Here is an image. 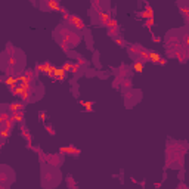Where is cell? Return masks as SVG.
I'll return each instance as SVG.
<instances>
[{
    "label": "cell",
    "mask_w": 189,
    "mask_h": 189,
    "mask_svg": "<svg viewBox=\"0 0 189 189\" xmlns=\"http://www.w3.org/2000/svg\"><path fill=\"white\" fill-rule=\"evenodd\" d=\"M67 19H68V24H71V27H74L75 30H84V22H83V19H80L78 17L69 15Z\"/></svg>",
    "instance_id": "obj_6"
},
{
    "label": "cell",
    "mask_w": 189,
    "mask_h": 189,
    "mask_svg": "<svg viewBox=\"0 0 189 189\" xmlns=\"http://www.w3.org/2000/svg\"><path fill=\"white\" fill-rule=\"evenodd\" d=\"M185 149H186V145H180V143L169 145V149H167V151L174 154V155L167 154V164H169V167H172V169H179V167H182V164H183V163H182L180 160H177V157L183 160Z\"/></svg>",
    "instance_id": "obj_3"
},
{
    "label": "cell",
    "mask_w": 189,
    "mask_h": 189,
    "mask_svg": "<svg viewBox=\"0 0 189 189\" xmlns=\"http://www.w3.org/2000/svg\"><path fill=\"white\" fill-rule=\"evenodd\" d=\"M152 22H154V18H148V21H146V27H152Z\"/></svg>",
    "instance_id": "obj_12"
},
{
    "label": "cell",
    "mask_w": 189,
    "mask_h": 189,
    "mask_svg": "<svg viewBox=\"0 0 189 189\" xmlns=\"http://www.w3.org/2000/svg\"><path fill=\"white\" fill-rule=\"evenodd\" d=\"M152 17H154V14H152V8L148 6V8L145 9V12L142 14V18H152Z\"/></svg>",
    "instance_id": "obj_11"
},
{
    "label": "cell",
    "mask_w": 189,
    "mask_h": 189,
    "mask_svg": "<svg viewBox=\"0 0 189 189\" xmlns=\"http://www.w3.org/2000/svg\"><path fill=\"white\" fill-rule=\"evenodd\" d=\"M129 53H132V56L136 61H142V62L149 61V50H146L142 46H130L129 47Z\"/></svg>",
    "instance_id": "obj_4"
},
{
    "label": "cell",
    "mask_w": 189,
    "mask_h": 189,
    "mask_svg": "<svg viewBox=\"0 0 189 189\" xmlns=\"http://www.w3.org/2000/svg\"><path fill=\"white\" fill-rule=\"evenodd\" d=\"M65 152H69V154H72V155H78V154H80V151H78V149L71 148V146H68V148H62V149H61V154H65Z\"/></svg>",
    "instance_id": "obj_9"
},
{
    "label": "cell",
    "mask_w": 189,
    "mask_h": 189,
    "mask_svg": "<svg viewBox=\"0 0 189 189\" xmlns=\"http://www.w3.org/2000/svg\"><path fill=\"white\" fill-rule=\"evenodd\" d=\"M177 6H179L182 15L185 17V19H186V22H188V25H189V0H179Z\"/></svg>",
    "instance_id": "obj_5"
},
{
    "label": "cell",
    "mask_w": 189,
    "mask_h": 189,
    "mask_svg": "<svg viewBox=\"0 0 189 189\" xmlns=\"http://www.w3.org/2000/svg\"><path fill=\"white\" fill-rule=\"evenodd\" d=\"M53 37L62 46L64 50L75 47L80 43V40H81L80 34L75 31V28L71 27V24H65V22H62V25L56 27V30L53 31Z\"/></svg>",
    "instance_id": "obj_2"
},
{
    "label": "cell",
    "mask_w": 189,
    "mask_h": 189,
    "mask_svg": "<svg viewBox=\"0 0 189 189\" xmlns=\"http://www.w3.org/2000/svg\"><path fill=\"white\" fill-rule=\"evenodd\" d=\"M18 111H25L24 103H12L11 105V112H18Z\"/></svg>",
    "instance_id": "obj_8"
},
{
    "label": "cell",
    "mask_w": 189,
    "mask_h": 189,
    "mask_svg": "<svg viewBox=\"0 0 189 189\" xmlns=\"http://www.w3.org/2000/svg\"><path fill=\"white\" fill-rule=\"evenodd\" d=\"M133 69H135L136 72H142V71H143V62H142V61H135Z\"/></svg>",
    "instance_id": "obj_10"
},
{
    "label": "cell",
    "mask_w": 189,
    "mask_h": 189,
    "mask_svg": "<svg viewBox=\"0 0 189 189\" xmlns=\"http://www.w3.org/2000/svg\"><path fill=\"white\" fill-rule=\"evenodd\" d=\"M166 47L169 56H174L179 61L185 62L189 59V30L179 28L172 30L166 37Z\"/></svg>",
    "instance_id": "obj_1"
},
{
    "label": "cell",
    "mask_w": 189,
    "mask_h": 189,
    "mask_svg": "<svg viewBox=\"0 0 189 189\" xmlns=\"http://www.w3.org/2000/svg\"><path fill=\"white\" fill-rule=\"evenodd\" d=\"M149 61H152V62H157V64H161V65H164L167 61L166 59H163L158 53H154V52H149Z\"/></svg>",
    "instance_id": "obj_7"
}]
</instances>
